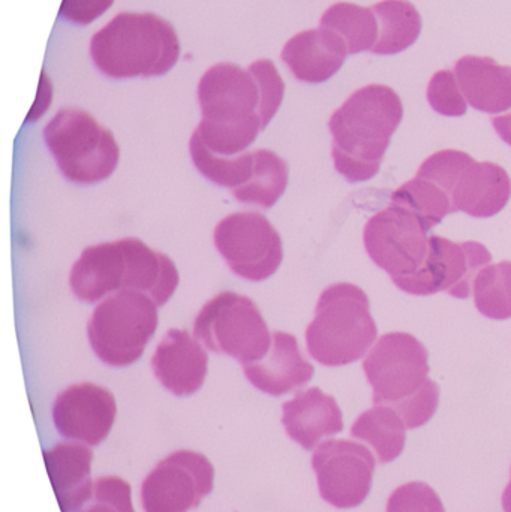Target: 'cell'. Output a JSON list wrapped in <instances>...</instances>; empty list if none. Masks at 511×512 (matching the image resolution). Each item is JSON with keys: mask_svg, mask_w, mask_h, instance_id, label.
Wrapping results in <instances>:
<instances>
[{"mask_svg": "<svg viewBox=\"0 0 511 512\" xmlns=\"http://www.w3.org/2000/svg\"><path fill=\"white\" fill-rule=\"evenodd\" d=\"M179 282L176 264L134 237L84 249L69 274L75 297L87 303L113 292L137 291L161 307L173 297Z\"/></svg>", "mask_w": 511, "mask_h": 512, "instance_id": "6da1fadb", "label": "cell"}, {"mask_svg": "<svg viewBox=\"0 0 511 512\" xmlns=\"http://www.w3.org/2000/svg\"><path fill=\"white\" fill-rule=\"evenodd\" d=\"M402 119L404 105L389 86L356 90L329 120L336 171L350 183L374 179Z\"/></svg>", "mask_w": 511, "mask_h": 512, "instance_id": "7a4b0ae2", "label": "cell"}, {"mask_svg": "<svg viewBox=\"0 0 511 512\" xmlns=\"http://www.w3.org/2000/svg\"><path fill=\"white\" fill-rule=\"evenodd\" d=\"M197 95L203 119L194 132L216 155L248 152L266 129L260 81L249 68L234 63L213 65L200 78Z\"/></svg>", "mask_w": 511, "mask_h": 512, "instance_id": "3957f363", "label": "cell"}, {"mask_svg": "<svg viewBox=\"0 0 511 512\" xmlns=\"http://www.w3.org/2000/svg\"><path fill=\"white\" fill-rule=\"evenodd\" d=\"M363 370L374 388V405L398 412L408 430L419 429L434 417L440 388L428 376V349L413 334H384L366 357Z\"/></svg>", "mask_w": 511, "mask_h": 512, "instance_id": "277c9868", "label": "cell"}, {"mask_svg": "<svg viewBox=\"0 0 511 512\" xmlns=\"http://www.w3.org/2000/svg\"><path fill=\"white\" fill-rule=\"evenodd\" d=\"M99 71L111 78L158 77L180 57L176 30L152 12H120L90 39Z\"/></svg>", "mask_w": 511, "mask_h": 512, "instance_id": "5b68a950", "label": "cell"}, {"mask_svg": "<svg viewBox=\"0 0 511 512\" xmlns=\"http://www.w3.org/2000/svg\"><path fill=\"white\" fill-rule=\"evenodd\" d=\"M377 336L366 292L353 283H335L321 292L306 328V348L323 366H347L365 357Z\"/></svg>", "mask_w": 511, "mask_h": 512, "instance_id": "8992f818", "label": "cell"}, {"mask_svg": "<svg viewBox=\"0 0 511 512\" xmlns=\"http://www.w3.org/2000/svg\"><path fill=\"white\" fill-rule=\"evenodd\" d=\"M44 141L60 173L77 185H96L116 171L119 144L113 132L78 108H63L44 128Z\"/></svg>", "mask_w": 511, "mask_h": 512, "instance_id": "52a82bcc", "label": "cell"}, {"mask_svg": "<svg viewBox=\"0 0 511 512\" xmlns=\"http://www.w3.org/2000/svg\"><path fill=\"white\" fill-rule=\"evenodd\" d=\"M158 324V304L149 295L119 291L108 295L93 310L87 337L102 363L126 367L143 357Z\"/></svg>", "mask_w": 511, "mask_h": 512, "instance_id": "ba28073f", "label": "cell"}, {"mask_svg": "<svg viewBox=\"0 0 511 512\" xmlns=\"http://www.w3.org/2000/svg\"><path fill=\"white\" fill-rule=\"evenodd\" d=\"M194 337L209 351L228 355L242 366L269 354L272 333L257 304L236 292H221L201 307L194 321Z\"/></svg>", "mask_w": 511, "mask_h": 512, "instance_id": "9c48e42d", "label": "cell"}, {"mask_svg": "<svg viewBox=\"0 0 511 512\" xmlns=\"http://www.w3.org/2000/svg\"><path fill=\"white\" fill-rule=\"evenodd\" d=\"M429 231L411 210L390 203L369 219L363 243L372 261L392 276L399 289L425 270L431 255Z\"/></svg>", "mask_w": 511, "mask_h": 512, "instance_id": "30bf717a", "label": "cell"}, {"mask_svg": "<svg viewBox=\"0 0 511 512\" xmlns=\"http://www.w3.org/2000/svg\"><path fill=\"white\" fill-rule=\"evenodd\" d=\"M213 242L231 271L251 282L272 277L284 259L281 236L260 213H233L222 219Z\"/></svg>", "mask_w": 511, "mask_h": 512, "instance_id": "8fae6325", "label": "cell"}, {"mask_svg": "<svg viewBox=\"0 0 511 512\" xmlns=\"http://www.w3.org/2000/svg\"><path fill=\"white\" fill-rule=\"evenodd\" d=\"M215 469L195 451L180 450L162 459L141 486L144 512H189L213 490Z\"/></svg>", "mask_w": 511, "mask_h": 512, "instance_id": "7c38bea8", "label": "cell"}, {"mask_svg": "<svg viewBox=\"0 0 511 512\" xmlns=\"http://www.w3.org/2000/svg\"><path fill=\"white\" fill-rule=\"evenodd\" d=\"M312 468L321 498L339 510H350L368 499L377 462L365 445L329 439L315 450Z\"/></svg>", "mask_w": 511, "mask_h": 512, "instance_id": "4fadbf2b", "label": "cell"}, {"mask_svg": "<svg viewBox=\"0 0 511 512\" xmlns=\"http://www.w3.org/2000/svg\"><path fill=\"white\" fill-rule=\"evenodd\" d=\"M492 255L477 242L455 243L431 236V255L425 270L402 286L411 295H432L444 291L467 300L473 294L474 280L491 265Z\"/></svg>", "mask_w": 511, "mask_h": 512, "instance_id": "5bb4252c", "label": "cell"}, {"mask_svg": "<svg viewBox=\"0 0 511 512\" xmlns=\"http://www.w3.org/2000/svg\"><path fill=\"white\" fill-rule=\"evenodd\" d=\"M117 405L111 391L101 385H71L57 396L53 420L63 438L80 444H101L110 435L116 420Z\"/></svg>", "mask_w": 511, "mask_h": 512, "instance_id": "9a60e30c", "label": "cell"}, {"mask_svg": "<svg viewBox=\"0 0 511 512\" xmlns=\"http://www.w3.org/2000/svg\"><path fill=\"white\" fill-rule=\"evenodd\" d=\"M150 364L165 390L174 396H192L206 381L209 355L188 330L171 328L162 337Z\"/></svg>", "mask_w": 511, "mask_h": 512, "instance_id": "2e32d148", "label": "cell"}, {"mask_svg": "<svg viewBox=\"0 0 511 512\" xmlns=\"http://www.w3.org/2000/svg\"><path fill=\"white\" fill-rule=\"evenodd\" d=\"M243 372L257 390L279 397L309 384L315 369L303 357L296 336L285 331H273L269 354L257 363L243 366Z\"/></svg>", "mask_w": 511, "mask_h": 512, "instance_id": "e0dca14e", "label": "cell"}, {"mask_svg": "<svg viewBox=\"0 0 511 512\" xmlns=\"http://www.w3.org/2000/svg\"><path fill=\"white\" fill-rule=\"evenodd\" d=\"M347 54V45L335 32L318 27L288 39L281 56L297 80L318 84L338 74Z\"/></svg>", "mask_w": 511, "mask_h": 512, "instance_id": "ac0fdd59", "label": "cell"}, {"mask_svg": "<svg viewBox=\"0 0 511 512\" xmlns=\"http://www.w3.org/2000/svg\"><path fill=\"white\" fill-rule=\"evenodd\" d=\"M282 424L294 442L311 451L327 436L344 430L342 411L335 397L320 388L300 391L282 405Z\"/></svg>", "mask_w": 511, "mask_h": 512, "instance_id": "d6986e66", "label": "cell"}, {"mask_svg": "<svg viewBox=\"0 0 511 512\" xmlns=\"http://www.w3.org/2000/svg\"><path fill=\"white\" fill-rule=\"evenodd\" d=\"M48 478L62 512H78L93 498L92 450L84 444H57L44 451Z\"/></svg>", "mask_w": 511, "mask_h": 512, "instance_id": "ffe728a7", "label": "cell"}, {"mask_svg": "<svg viewBox=\"0 0 511 512\" xmlns=\"http://www.w3.org/2000/svg\"><path fill=\"white\" fill-rule=\"evenodd\" d=\"M456 80L474 110L498 114L511 108V66L492 57L464 56L455 65Z\"/></svg>", "mask_w": 511, "mask_h": 512, "instance_id": "44dd1931", "label": "cell"}, {"mask_svg": "<svg viewBox=\"0 0 511 512\" xmlns=\"http://www.w3.org/2000/svg\"><path fill=\"white\" fill-rule=\"evenodd\" d=\"M511 197V180L507 171L492 162L474 159L459 179L453 192L458 212L486 219L498 215Z\"/></svg>", "mask_w": 511, "mask_h": 512, "instance_id": "7402d4cb", "label": "cell"}, {"mask_svg": "<svg viewBox=\"0 0 511 512\" xmlns=\"http://www.w3.org/2000/svg\"><path fill=\"white\" fill-rule=\"evenodd\" d=\"M380 24L377 42L371 53L393 56L414 45L422 33L423 20L408 0H383L371 6Z\"/></svg>", "mask_w": 511, "mask_h": 512, "instance_id": "603a6c76", "label": "cell"}, {"mask_svg": "<svg viewBox=\"0 0 511 512\" xmlns=\"http://www.w3.org/2000/svg\"><path fill=\"white\" fill-rule=\"evenodd\" d=\"M351 436L374 450L380 465L395 462L405 450L407 426L398 412L387 406H374L363 412L351 427Z\"/></svg>", "mask_w": 511, "mask_h": 512, "instance_id": "cb8c5ba5", "label": "cell"}, {"mask_svg": "<svg viewBox=\"0 0 511 512\" xmlns=\"http://www.w3.org/2000/svg\"><path fill=\"white\" fill-rule=\"evenodd\" d=\"M288 186V165L272 150H254V173L251 180L233 189L234 198L249 206L272 209Z\"/></svg>", "mask_w": 511, "mask_h": 512, "instance_id": "d4e9b609", "label": "cell"}, {"mask_svg": "<svg viewBox=\"0 0 511 512\" xmlns=\"http://www.w3.org/2000/svg\"><path fill=\"white\" fill-rule=\"evenodd\" d=\"M320 24L345 42L348 54L371 51L380 33L375 12L356 3H335L326 9Z\"/></svg>", "mask_w": 511, "mask_h": 512, "instance_id": "484cf974", "label": "cell"}, {"mask_svg": "<svg viewBox=\"0 0 511 512\" xmlns=\"http://www.w3.org/2000/svg\"><path fill=\"white\" fill-rule=\"evenodd\" d=\"M392 203L411 210L428 231L441 224L447 215L458 212L452 197L437 183L422 176H416L396 189Z\"/></svg>", "mask_w": 511, "mask_h": 512, "instance_id": "4316f807", "label": "cell"}, {"mask_svg": "<svg viewBox=\"0 0 511 512\" xmlns=\"http://www.w3.org/2000/svg\"><path fill=\"white\" fill-rule=\"evenodd\" d=\"M189 153L201 176L221 188H230L231 191L240 188L251 180L254 173V152L237 156L216 155L201 143L195 132L189 140Z\"/></svg>", "mask_w": 511, "mask_h": 512, "instance_id": "83f0119b", "label": "cell"}, {"mask_svg": "<svg viewBox=\"0 0 511 512\" xmlns=\"http://www.w3.org/2000/svg\"><path fill=\"white\" fill-rule=\"evenodd\" d=\"M473 292L477 310L486 318H511V262L483 268L474 280Z\"/></svg>", "mask_w": 511, "mask_h": 512, "instance_id": "f1b7e54d", "label": "cell"}, {"mask_svg": "<svg viewBox=\"0 0 511 512\" xmlns=\"http://www.w3.org/2000/svg\"><path fill=\"white\" fill-rule=\"evenodd\" d=\"M428 101L443 116L461 117L467 113V99L459 87L455 72L449 69L435 72L429 81Z\"/></svg>", "mask_w": 511, "mask_h": 512, "instance_id": "f546056e", "label": "cell"}, {"mask_svg": "<svg viewBox=\"0 0 511 512\" xmlns=\"http://www.w3.org/2000/svg\"><path fill=\"white\" fill-rule=\"evenodd\" d=\"M386 512H446V508L428 484L407 483L390 495Z\"/></svg>", "mask_w": 511, "mask_h": 512, "instance_id": "4dcf8cb0", "label": "cell"}, {"mask_svg": "<svg viewBox=\"0 0 511 512\" xmlns=\"http://www.w3.org/2000/svg\"><path fill=\"white\" fill-rule=\"evenodd\" d=\"M80 512H135L131 486L119 477H102L93 484V504Z\"/></svg>", "mask_w": 511, "mask_h": 512, "instance_id": "1f68e13d", "label": "cell"}, {"mask_svg": "<svg viewBox=\"0 0 511 512\" xmlns=\"http://www.w3.org/2000/svg\"><path fill=\"white\" fill-rule=\"evenodd\" d=\"M114 0H62L60 15L77 24H90L101 17Z\"/></svg>", "mask_w": 511, "mask_h": 512, "instance_id": "d6a6232c", "label": "cell"}, {"mask_svg": "<svg viewBox=\"0 0 511 512\" xmlns=\"http://www.w3.org/2000/svg\"><path fill=\"white\" fill-rule=\"evenodd\" d=\"M50 102H51L50 80H47V77H45V72H42V81H41V87H39L38 102H36L35 107H33V110L30 111L29 120H32L33 117H36V119H38L39 116H42V114H44V111L47 110L48 107H50Z\"/></svg>", "mask_w": 511, "mask_h": 512, "instance_id": "836d02e7", "label": "cell"}, {"mask_svg": "<svg viewBox=\"0 0 511 512\" xmlns=\"http://www.w3.org/2000/svg\"><path fill=\"white\" fill-rule=\"evenodd\" d=\"M492 125H494L495 131L500 135L501 140L511 146V113L506 114V116L492 117Z\"/></svg>", "mask_w": 511, "mask_h": 512, "instance_id": "e575fe53", "label": "cell"}, {"mask_svg": "<svg viewBox=\"0 0 511 512\" xmlns=\"http://www.w3.org/2000/svg\"><path fill=\"white\" fill-rule=\"evenodd\" d=\"M503 508L504 512H511V478L510 483L507 484L506 490L503 493Z\"/></svg>", "mask_w": 511, "mask_h": 512, "instance_id": "d590c367", "label": "cell"}]
</instances>
